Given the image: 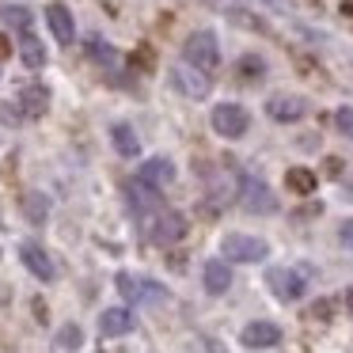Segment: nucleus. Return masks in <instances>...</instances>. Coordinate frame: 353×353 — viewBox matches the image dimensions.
<instances>
[{"label": "nucleus", "instance_id": "12", "mask_svg": "<svg viewBox=\"0 0 353 353\" xmlns=\"http://www.w3.org/2000/svg\"><path fill=\"white\" fill-rule=\"evenodd\" d=\"M16 107L23 110V118H42V114L50 110V88H46V84H27V88H19Z\"/></svg>", "mask_w": 353, "mask_h": 353}, {"label": "nucleus", "instance_id": "3", "mask_svg": "<svg viewBox=\"0 0 353 353\" xmlns=\"http://www.w3.org/2000/svg\"><path fill=\"white\" fill-rule=\"evenodd\" d=\"M239 201H243V209H247L251 216H270V213H277L274 190H270L262 179H254V175H243V179H239Z\"/></svg>", "mask_w": 353, "mask_h": 353}, {"label": "nucleus", "instance_id": "30", "mask_svg": "<svg viewBox=\"0 0 353 353\" xmlns=\"http://www.w3.org/2000/svg\"><path fill=\"white\" fill-rule=\"evenodd\" d=\"M338 239H342V247H353V221H345L342 228H338Z\"/></svg>", "mask_w": 353, "mask_h": 353}, {"label": "nucleus", "instance_id": "14", "mask_svg": "<svg viewBox=\"0 0 353 353\" xmlns=\"http://www.w3.org/2000/svg\"><path fill=\"white\" fill-rule=\"evenodd\" d=\"M201 281H205V292L209 296H224L232 289V270L224 259H209L205 270H201Z\"/></svg>", "mask_w": 353, "mask_h": 353}, {"label": "nucleus", "instance_id": "7", "mask_svg": "<svg viewBox=\"0 0 353 353\" xmlns=\"http://www.w3.org/2000/svg\"><path fill=\"white\" fill-rule=\"evenodd\" d=\"M171 84L183 95H190V99H205L213 80H209V72L194 69V65H175V69H171Z\"/></svg>", "mask_w": 353, "mask_h": 353}, {"label": "nucleus", "instance_id": "24", "mask_svg": "<svg viewBox=\"0 0 353 353\" xmlns=\"http://www.w3.org/2000/svg\"><path fill=\"white\" fill-rule=\"evenodd\" d=\"M88 54H92L95 61H103V65H114V61H118V54H114V50H110L103 39H88Z\"/></svg>", "mask_w": 353, "mask_h": 353}, {"label": "nucleus", "instance_id": "6", "mask_svg": "<svg viewBox=\"0 0 353 353\" xmlns=\"http://www.w3.org/2000/svg\"><path fill=\"white\" fill-rule=\"evenodd\" d=\"M118 289H122L125 300H141V304H163L168 300L163 285L148 281V277H133V274H118Z\"/></svg>", "mask_w": 353, "mask_h": 353}, {"label": "nucleus", "instance_id": "1", "mask_svg": "<svg viewBox=\"0 0 353 353\" xmlns=\"http://www.w3.org/2000/svg\"><path fill=\"white\" fill-rule=\"evenodd\" d=\"M141 228H145V236L152 239V243L171 247V243H179V239L186 236V216L163 205V209H156V213L141 216Z\"/></svg>", "mask_w": 353, "mask_h": 353}, {"label": "nucleus", "instance_id": "20", "mask_svg": "<svg viewBox=\"0 0 353 353\" xmlns=\"http://www.w3.org/2000/svg\"><path fill=\"white\" fill-rule=\"evenodd\" d=\"M19 205H23V216H27L31 224H46V216H50V201L42 198L39 190L23 194V201H19Z\"/></svg>", "mask_w": 353, "mask_h": 353}, {"label": "nucleus", "instance_id": "21", "mask_svg": "<svg viewBox=\"0 0 353 353\" xmlns=\"http://www.w3.org/2000/svg\"><path fill=\"white\" fill-rule=\"evenodd\" d=\"M236 77L243 80V84H259V80L266 77V61H262V57H254V54L239 57V61H236Z\"/></svg>", "mask_w": 353, "mask_h": 353}, {"label": "nucleus", "instance_id": "17", "mask_svg": "<svg viewBox=\"0 0 353 353\" xmlns=\"http://www.w3.org/2000/svg\"><path fill=\"white\" fill-rule=\"evenodd\" d=\"M266 114L274 122H296V118H304V99H296V95H274L266 103Z\"/></svg>", "mask_w": 353, "mask_h": 353}, {"label": "nucleus", "instance_id": "23", "mask_svg": "<svg viewBox=\"0 0 353 353\" xmlns=\"http://www.w3.org/2000/svg\"><path fill=\"white\" fill-rule=\"evenodd\" d=\"M80 342H84V330H80L77 323L57 330V345H61V350H80Z\"/></svg>", "mask_w": 353, "mask_h": 353}, {"label": "nucleus", "instance_id": "15", "mask_svg": "<svg viewBox=\"0 0 353 353\" xmlns=\"http://www.w3.org/2000/svg\"><path fill=\"white\" fill-rule=\"evenodd\" d=\"M46 23H50V31H54V39L61 42V46H72L77 27H72V16H69L65 4H50V8H46Z\"/></svg>", "mask_w": 353, "mask_h": 353}, {"label": "nucleus", "instance_id": "33", "mask_svg": "<svg viewBox=\"0 0 353 353\" xmlns=\"http://www.w3.org/2000/svg\"><path fill=\"white\" fill-rule=\"evenodd\" d=\"M345 307H350V312H353V289L345 292Z\"/></svg>", "mask_w": 353, "mask_h": 353}, {"label": "nucleus", "instance_id": "31", "mask_svg": "<svg viewBox=\"0 0 353 353\" xmlns=\"http://www.w3.org/2000/svg\"><path fill=\"white\" fill-rule=\"evenodd\" d=\"M327 175H330V179L342 175V160H338V156H327Z\"/></svg>", "mask_w": 353, "mask_h": 353}, {"label": "nucleus", "instance_id": "8", "mask_svg": "<svg viewBox=\"0 0 353 353\" xmlns=\"http://www.w3.org/2000/svg\"><path fill=\"white\" fill-rule=\"evenodd\" d=\"M266 281H270V289L277 292V300H285V304H292V300L304 292V277H300L296 270H285V266H270Z\"/></svg>", "mask_w": 353, "mask_h": 353}, {"label": "nucleus", "instance_id": "16", "mask_svg": "<svg viewBox=\"0 0 353 353\" xmlns=\"http://www.w3.org/2000/svg\"><path fill=\"white\" fill-rule=\"evenodd\" d=\"M99 330L103 338H122L133 330V312L130 307H107V312L99 315Z\"/></svg>", "mask_w": 353, "mask_h": 353}, {"label": "nucleus", "instance_id": "26", "mask_svg": "<svg viewBox=\"0 0 353 353\" xmlns=\"http://www.w3.org/2000/svg\"><path fill=\"white\" fill-rule=\"evenodd\" d=\"M334 125H338V133H342V137H350V141H353V107H338Z\"/></svg>", "mask_w": 353, "mask_h": 353}, {"label": "nucleus", "instance_id": "9", "mask_svg": "<svg viewBox=\"0 0 353 353\" xmlns=\"http://www.w3.org/2000/svg\"><path fill=\"white\" fill-rule=\"evenodd\" d=\"M125 194H130V209H133V216H148V213H156V209H163V198H160V190L156 186H148V183H141V179H133L130 186H125Z\"/></svg>", "mask_w": 353, "mask_h": 353}, {"label": "nucleus", "instance_id": "32", "mask_svg": "<svg viewBox=\"0 0 353 353\" xmlns=\"http://www.w3.org/2000/svg\"><path fill=\"white\" fill-rule=\"evenodd\" d=\"M4 57H12V42H8V34H0V61Z\"/></svg>", "mask_w": 353, "mask_h": 353}, {"label": "nucleus", "instance_id": "11", "mask_svg": "<svg viewBox=\"0 0 353 353\" xmlns=\"http://www.w3.org/2000/svg\"><path fill=\"white\" fill-rule=\"evenodd\" d=\"M239 338H243L247 350H266V345L281 342V327H277V323H270V319H259V323H247Z\"/></svg>", "mask_w": 353, "mask_h": 353}, {"label": "nucleus", "instance_id": "5", "mask_svg": "<svg viewBox=\"0 0 353 353\" xmlns=\"http://www.w3.org/2000/svg\"><path fill=\"white\" fill-rule=\"evenodd\" d=\"M213 130L221 133V137L236 141L251 130V114H247L239 103H221V107H213Z\"/></svg>", "mask_w": 353, "mask_h": 353}, {"label": "nucleus", "instance_id": "27", "mask_svg": "<svg viewBox=\"0 0 353 353\" xmlns=\"http://www.w3.org/2000/svg\"><path fill=\"white\" fill-rule=\"evenodd\" d=\"M133 65H137V69H145V72H152V65H156L152 50H148V46H141L137 54H133Z\"/></svg>", "mask_w": 353, "mask_h": 353}, {"label": "nucleus", "instance_id": "10", "mask_svg": "<svg viewBox=\"0 0 353 353\" xmlns=\"http://www.w3.org/2000/svg\"><path fill=\"white\" fill-rule=\"evenodd\" d=\"M19 259H23V266L31 270L39 281H54V277H57V270H54V262H50V254L42 251L39 243H31V239H27V243H19Z\"/></svg>", "mask_w": 353, "mask_h": 353}, {"label": "nucleus", "instance_id": "18", "mask_svg": "<svg viewBox=\"0 0 353 353\" xmlns=\"http://www.w3.org/2000/svg\"><path fill=\"white\" fill-rule=\"evenodd\" d=\"M19 57H23L27 69H42V65H46V50H42V42L34 39L31 31L19 34Z\"/></svg>", "mask_w": 353, "mask_h": 353}, {"label": "nucleus", "instance_id": "2", "mask_svg": "<svg viewBox=\"0 0 353 353\" xmlns=\"http://www.w3.org/2000/svg\"><path fill=\"white\" fill-rule=\"evenodd\" d=\"M183 57H186V65H194V69L213 72L216 65H221V46H216V34L213 31H194L190 39H186V46H183Z\"/></svg>", "mask_w": 353, "mask_h": 353}, {"label": "nucleus", "instance_id": "4", "mask_svg": "<svg viewBox=\"0 0 353 353\" xmlns=\"http://www.w3.org/2000/svg\"><path fill=\"white\" fill-rule=\"evenodd\" d=\"M221 251H224V259H232V262H262L270 254V247H266V239H259V236L228 232V236L221 239Z\"/></svg>", "mask_w": 353, "mask_h": 353}, {"label": "nucleus", "instance_id": "29", "mask_svg": "<svg viewBox=\"0 0 353 353\" xmlns=\"http://www.w3.org/2000/svg\"><path fill=\"white\" fill-rule=\"evenodd\" d=\"M312 315L315 319H330V315H334V300H319V304L312 307Z\"/></svg>", "mask_w": 353, "mask_h": 353}, {"label": "nucleus", "instance_id": "19", "mask_svg": "<svg viewBox=\"0 0 353 353\" xmlns=\"http://www.w3.org/2000/svg\"><path fill=\"white\" fill-rule=\"evenodd\" d=\"M110 141H114V148H118L122 156H137V152H141L137 133H133V125H125V122H114V125H110Z\"/></svg>", "mask_w": 353, "mask_h": 353}, {"label": "nucleus", "instance_id": "28", "mask_svg": "<svg viewBox=\"0 0 353 353\" xmlns=\"http://www.w3.org/2000/svg\"><path fill=\"white\" fill-rule=\"evenodd\" d=\"M19 118H23V110H19V107H8V103H0V122L19 125Z\"/></svg>", "mask_w": 353, "mask_h": 353}, {"label": "nucleus", "instance_id": "22", "mask_svg": "<svg viewBox=\"0 0 353 353\" xmlns=\"http://www.w3.org/2000/svg\"><path fill=\"white\" fill-rule=\"evenodd\" d=\"M285 183H289L292 194H312L319 179H315V171H307V168H292L289 175H285Z\"/></svg>", "mask_w": 353, "mask_h": 353}, {"label": "nucleus", "instance_id": "13", "mask_svg": "<svg viewBox=\"0 0 353 353\" xmlns=\"http://www.w3.org/2000/svg\"><path fill=\"white\" fill-rule=\"evenodd\" d=\"M137 179H141V183H148V186H156V190H163V186L175 183V163L163 160V156H152V160L141 163V175Z\"/></svg>", "mask_w": 353, "mask_h": 353}, {"label": "nucleus", "instance_id": "25", "mask_svg": "<svg viewBox=\"0 0 353 353\" xmlns=\"http://www.w3.org/2000/svg\"><path fill=\"white\" fill-rule=\"evenodd\" d=\"M0 16L8 19L12 27H19V34L31 31V12H27V8H0Z\"/></svg>", "mask_w": 353, "mask_h": 353}]
</instances>
